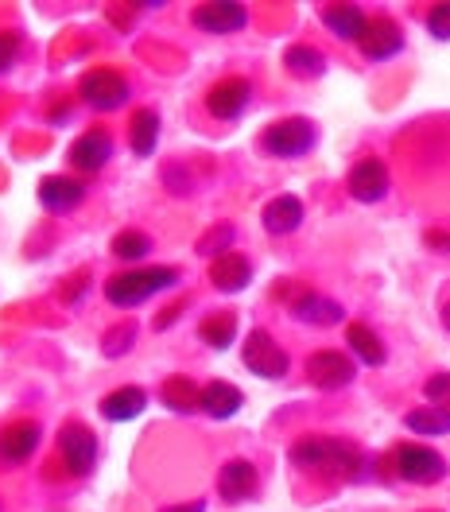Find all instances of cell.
<instances>
[{"mask_svg":"<svg viewBox=\"0 0 450 512\" xmlns=\"http://www.w3.org/2000/svg\"><path fill=\"white\" fill-rule=\"evenodd\" d=\"M109 156H113V136H109L105 128H90V132H82V136L70 144V167L82 171V175L101 171V167L109 163Z\"/></svg>","mask_w":450,"mask_h":512,"instance_id":"11","label":"cell"},{"mask_svg":"<svg viewBox=\"0 0 450 512\" xmlns=\"http://www.w3.org/2000/svg\"><path fill=\"white\" fill-rule=\"evenodd\" d=\"M218 493H222L229 505H241L257 493V466L249 458H229L218 474Z\"/></svg>","mask_w":450,"mask_h":512,"instance_id":"14","label":"cell"},{"mask_svg":"<svg viewBox=\"0 0 450 512\" xmlns=\"http://www.w3.org/2000/svg\"><path fill=\"white\" fill-rule=\"evenodd\" d=\"M291 315L299 322H311V326H334V322H342V307L334 303V299H326V295H315V291H303L295 303H291Z\"/></svg>","mask_w":450,"mask_h":512,"instance_id":"22","label":"cell"},{"mask_svg":"<svg viewBox=\"0 0 450 512\" xmlns=\"http://www.w3.org/2000/svg\"><path fill=\"white\" fill-rule=\"evenodd\" d=\"M175 284H179L175 268H129V272H117L105 280V299L121 311H132V307L148 303L156 291H167Z\"/></svg>","mask_w":450,"mask_h":512,"instance_id":"2","label":"cell"},{"mask_svg":"<svg viewBox=\"0 0 450 512\" xmlns=\"http://www.w3.org/2000/svg\"><path fill=\"white\" fill-rule=\"evenodd\" d=\"M241 357H245V365H249L257 377H264V381H280V377L288 373V353L272 342L268 330H253V334L245 338Z\"/></svg>","mask_w":450,"mask_h":512,"instance_id":"8","label":"cell"},{"mask_svg":"<svg viewBox=\"0 0 450 512\" xmlns=\"http://www.w3.org/2000/svg\"><path fill=\"white\" fill-rule=\"evenodd\" d=\"M132 342H136V322H117L109 334H105V342H101V353L105 357H125L132 350Z\"/></svg>","mask_w":450,"mask_h":512,"instance_id":"30","label":"cell"},{"mask_svg":"<svg viewBox=\"0 0 450 512\" xmlns=\"http://www.w3.org/2000/svg\"><path fill=\"white\" fill-rule=\"evenodd\" d=\"M260 222H264V229H268L272 237H288V233H295V229L303 225V202H299L295 194H280V198H272V202L264 206Z\"/></svg>","mask_w":450,"mask_h":512,"instance_id":"17","label":"cell"},{"mask_svg":"<svg viewBox=\"0 0 450 512\" xmlns=\"http://www.w3.org/2000/svg\"><path fill=\"white\" fill-rule=\"evenodd\" d=\"M354 373H357L354 361L338 350H319L307 357V377H311L315 388H326V392L346 388V384L354 381Z\"/></svg>","mask_w":450,"mask_h":512,"instance_id":"10","label":"cell"},{"mask_svg":"<svg viewBox=\"0 0 450 512\" xmlns=\"http://www.w3.org/2000/svg\"><path fill=\"white\" fill-rule=\"evenodd\" d=\"M427 32L435 39H450V4H435L427 12Z\"/></svg>","mask_w":450,"mask_h":512,"instance_id":"33","label":"cell"},{"mask_svg":"<svg viewBox=\"0 0 450 512\" xmlns=\"http://www.w3.org/2000/svg\"><path fill=\"white\" fill-rule=\"evenodd\" d=\"M404 423H408V431H416V435H431V439H435V435H450V412L447 408H435V404L408 412Z\"/></svg>","mask_w":450,"mask_h":512,"instance_id":"26","label":"cell"},{"mask_svg":"<svg viewBox=\"0 0 450 512\" xmlns=\"http://www.w3.org/2000/svg\"><path fill=\"white\" fill-rule=\"evenodd\" d=\"M16 55H20V35L0 32V70H8V66L16 63Z\"/></svg>","mask_w":450,"mask_h":512,"instance_id":"34","label":"cell"},{"mask_svg":"<svg viewBox=\"0 0 450 512\" xmlns=\"http://www.w3.org/2000/svg\"><path fill=\"white\" fill-rule=\"evenodd\" d=\"M346 187L354 194L357 202H381L392 187V179H388V167L381 160H361L354 163V171H350V179H346Z\"/></svg>","mask_w":450,"mask_h":512,"instance_id":"13","label":"cell"},{"mask_svg":"<svg viewBox=\"0 0 450 512\" xmlns=\"http://www.w3.org/2000/svg\"><path fill=\"white\" fill-rule=\"evenodd\" d=\"M78 94H82L86 105H94L97 113H113V109H121V105L129 101L132 86L125 74H117V70H109V66H94V70L82 74Z\"/></svg>","mask_w":450,"mask_h":512,"instance_id":"4","label":"cell"},{"mask_svg":"<svg viewBox=\"0 0 450 512\" xmlns=\"http://www.w3.org/2000/svg\"><path fill=\"white\" fill-rule=\"evenodd\" d=\"M160 512H206V505L202 501H187V505H167V509Z\"/></svg>","mask_w":450,"mask_h":512,"instance_id":"35","label":"cell"},{"mask_svg":"<svg viewBox=\"0 0 450 512\" xmlns=\"http://www.w3.org/2000/svg\"><path fill=\"white\" fill-rule=\"evenodd\" d=\"M291 466H299L303 474H315L322 481H357L361 466H365V454L342 439L307 435L291 447Z\"/></svg>","mask_w":450,"mask_h":512,"instance_id":"1","label":"cell"},{"mask_svg":"<svg viewBox=\"0 0 450 512\" xmlns=\"http://www.w3.org/2000/svg\"><path fill=\"white\" fill-rule=\"evenodd\" d=\"M191 24L206 35H233L249 24V12L233 0H210V4H198L191 12Z\"/></svg>","mask_w":450,"mask_h":512,"instance_id":"9","label":"cell"},{"mask_svg":"<svg viewBox=\"0 0 450 512\" xmlns=\"http://www.w3.org/2000/svg\"><path fill=\"white\" fill-rule=\"evenodd\" d=\"M39 439H43L39 423H12V427H4L0 431V462L4 466L28 462L35 450H39Z\"/></svg>","mask_w":450,"mask_h":512,"instance_id":"16","label":"cell"},{"mask_svg":"<svg viewBox=\"0 0 450 512\" xmlns=\"http://www.w3.org/2000/svg\"><path fill=\"white\" fill-rule=\"evenodd\" d=\"M198 334H202V342L206 346H214V350H229L233 346V338H237V315H210V319L198 326Z\"/></svg>","mask_w":450,"mask_h":512,"instance_id":"27","label":"cell"},{"mask_svg":"<svg viewBox=\"0 0 450 512\" xmlns=\"http://www.w3.org/2000/svg\"><path fill=\"white\" fill-rule=\"evenodd\" d=\"M322 24L338 39H354V43H361L365 32H369V16L357 4H330V8H322Z\"/></svg>","mask_w":450,"mask_h":512,"instance_id":"19","label":"cell"},{"mask_svg":"<svg viewBox=\"0 0 450 512\" xmlns=\"http://www.w3.org/2000/svg\"><path fill=\"white\" fill-rule=\"evenodd\" d=\"M241 404H245V396H241V388L229 381H210L202 388V412L210 419H233L241 412Z\"/></svg>","mask_w":450,"mask_h":512,"instance_id":"21","label":"cell"},{"mask_svg":"<svg viewBox=\"0 0 450 512\" xmlns=\"http://www.w3.org/2000/svg\"><path fill=\"white\" fill-rule=\"evenodd\" d=\"M160 396L171 412H194V408H202V388H194L191 377H171V381L163 384Z\"/></svg>","mask_w":450,"mask_h":512,"instance_id":"25","label":"cell"},{"mask_svg":"<svg viewBox=\"0 0 450 512\" xmlns=\"http://www.w3.org/2000/svg\"><path fill=\"white\" fill-rule=\"evenodd\" d=\"M249 101H253V86H249V78H222V82H214L210 90H206V113L214 117V121H237L245 109H249Z\"/></svg>","mask_w":450,"mask_h":512,"instance_id":"6","label":"cell"},{"mask_svg":"<svg viewBox=\"0 0 450 512\" xmlns=\"http://www.w3.org/2000/svg\"><path fill=\"white\" fill-rule=\"evenodd\" d=\"M443 322H447V330H450V307H447V311H443Z\"/></svg>","mask_w":450,"mask_h":512,"instance_id":"36","label":"cell"},{"mask_svg":"<svg viewBox=\"0 0 450 512\" xmlns=\"http://www.w3.org/2000/svg\"><path fill=\"white\" fill-rule=\"evenodd\" d=\"M229 245H233V225H214V229L198 241V253H206V256H214V260H218V256H225Z\"/></svg>","mask_w":450,"mask_h":512,"instance_id":"31","label":"cell"},{"mask_svg":"<svg viewBox=\"0 0 450 512\" xmlns=\"http://www.w3.org/2000/svg\"><path fill=\"white\" fill-rule=\"evenodd\" d=\"M361 51H365V59H373V63H388V59H396V55L404 51V32L396 28V20L377 16V20H369V32L361 39Z\"/></svg>","mask_w":450,"mask_h":512,"instance_id":"12","label":"cell"},{"mask_svg":"<svg viewBox=\"0 0 450 512\" xmlns=\"http://www.w3.org/2000/svg\"><path fill=\"white\" fill-rule=\"evenodd\" d=\"M284 63H288L291 74H299V78H319L322 70H326V59H322V51L315 47H303V43H295L284 51Z\"/></svg>","mask_w":450,"mask_h":512,"instance_id":"28","label":"cell"},{"mask_svg":"<svg viewBox=\"0 0 450 512\" xmlns=\"http://www.w3.org/2000/svg\"><path fill=\"white\" fill-rule=\"evenodd\" d=\"M210 280H214V288L225 291V295H237V291L249 288V280H253V264H249L241 253H225L210 264Z\"/></svg>","mask_w":450,"mask_h":512,"instance_id":"18","label":"cell"},{"mask_svg":"<svg viewBox=\"0 0 450 512\" xmlns=\"http://www.w3.org/2000/svg\"><path fill=\"white\" fill-rule=\"evenodd\" d=\"M423 396H427L435 408H447L450 412V373H435L431 381L423 384Z\"/></svg>","mask_w":450,"mask_h":512,"instance_id":"32","label":"cell"},{"mask_svg":"<svg viewBox=\"0 0 450 512\" xmlns=\"http://www.w3.org/2000/svg\"><path fill=\"white\" fill-rule=\"evenodd\" d=\"M113 256L117 260H144V256L152 253V237L148 233H140V229H121L117 237H113Z\"/></svg>","mask_w":450,"mask_h":512,"instance_id":"29","label":"cell"},{"mask_svg":"<svg viewBox=\"0 0 450 512\" xmlns=\"http://www.w3.org/2000/svg\"><path fill=\"white\" fill-rule=\"evenodd\" d=\"M346 342H350V350H354L365 365H373V369L385 365V357H388L385 342H381L365 322H350V326H346Z\"/></svg>","mask_w":450,"mask_h":512,"instance_id":"24","label":"cell"},{"mask_svg":"<svg viewBox=\"0 0 450 512\" xmlns=\"http://www.w3.org/2000/svg\"><path fill=\"white\" fill-rule=\"evenodd\" d=\"M315 140H319V132H315V125L307 117H284V121L264 128L260 148L272 160H299V156H307L315 148Z\"/></svg>","mask_w":450,"mask_h":512,"instance_id":"3","label":"cell"},{"mask_svg":"<svg viewBox=\"0 0 450 512\" xmlns=\"http://www.w3.org/2000/svg\"><path fill=\"white\" fill-rule=\"evenodd\" d=\"M144 408H148V392L136 388V384H125V388H117V392H109V396L101 400V416L109 419V423H129V419H136Z\"/></svg>","mask_w":450,"mask_h":512,"instance_id":"20","label":"cell"},{"mask_svg":"<svg viewBox=\"0 0 450 512\" xmlns=\"http://www.w3.org/2000/svg\"><path fill=\"white\" fill-rule=\"evenodd\" d=\"M160 140V113L156 109H136L129 125V144L136 156H152Z\"/></svg>","mask_w":450,"mask_h":512,"instance_id":"23","label":"cell"},{"mask_svg":"<svg viewBox=\"0 0 450 512\" xmlns=\"http://www.w3.org/2000/svg\"><path fill=\"white\" fill-rule=\"evenodd\" d=\"M82 198H86V187H82L74 175H47V179L39 183V202H43V210H51V214H70V210H78Z\"/></svg>","mask_w":450,"mask_h":512,"instance_id":"15","label":"cell"},{"mask_svg":"<svg viewBox=\"0 0 450 512\" xmlns=\"http://www.w3.org/2000/svg\"><path fill=\"white\" fill-rule=\"evenodd\" d=\"M59 450H63L66 470H70L74 478H86L97 466V435L90 427H82V423H63V431H59Z\"/></svg>","mask_w":450,"mask_h":512,"instance_id":"7","label":"cell"},{"mask_svg":"<svg viewBox=\"0 0 450 512\" xmlns=\"http://www.w3.org/2000/svg\"><path fill=\"white\" fill-rule=\"evenodd\" d=\"M396 474L412 485H435V481L447 478V458L439 450L419 447V443H404L396 447Z\"/></svg>","mask_w":450,"mask_h":512,"instance_id":"5","label":"cell"}]
</instances>
